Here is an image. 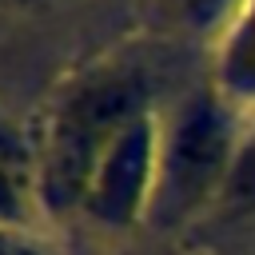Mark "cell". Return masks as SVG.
I'll return each instance as SVG.
<instances>
[]
</instances>
